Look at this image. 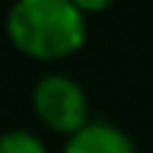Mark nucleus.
<instances>
[{"label": "nucleus", "instance_id": "nucleus-4", "mask_svg": "<svg viewBox=\"0 0 153 153\" xmlns=\"http://www.w3.org/2000/svg\"><path fill=\"white\" fill-rule=\"evenodd\" d=\"M0 153H48L45 145L28 131H9L0 136Z\"/></svg>", "mask_w": 153, "mask_h": 153}, {"label": "nucleus", "instance_id": "nucleus-3", "mask_svg": "<svg viewBox=\"0 0 153 153\" xmlns=\"http://www.w3.org/2000/svg\"><path fill=\"white\" fill-rule=\"evenodd\" d=\"M65 153H136L131 136L108 122H88L82 131L68 136Z\"/></svg>", "mask_w": 153, "mask_h": 153}, {"label": "nucleus", "instance_id": "nucleus-5", "mask_svg": "<svg viewBox=\"0 0 153 153\" xmlns=\"http://www.w3.org/2000/svg\"><path fill=\"white\" fill-rule=\"evenodd\" d=\"M0 136H3V133H0Z\"/></svg>", "mask_w": 153, "mask_h": 153}, {"label": "nucleus", "instance_id": "nucleus-2", "mask_svg": "<svg viewBox=\"0 0 153 153\" xmlns=\"http://www.w3.org/2000/svg\"><path fill=\"white\" fill-rule=\"evenodd\" d=\"M34 114L54 133L74 136L88 125V97L71 76L48 74L34 88Z\"/></svg>", "mask_w": 153, "mask_h": 153}, {"label": "nucleus", "instance_id": "nucleus-1", "mask_svg": "<svg viewBox=\"0 0 153 153\" xmlns=\"http://www.w3.org/2000/svg\"><path fill=\"white\" fill-rule=\"evenodd\" d=\"M6 31L26 57L62 60L85 40V14L68 0H20L6 17Z\"/></svg>", "mask_w": 153, "mask_h": 153}]
</instances>
